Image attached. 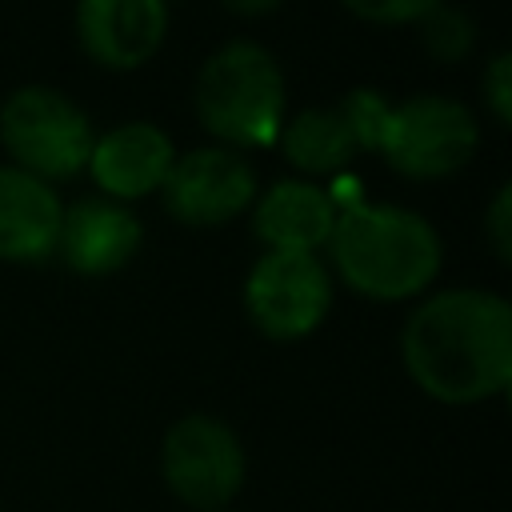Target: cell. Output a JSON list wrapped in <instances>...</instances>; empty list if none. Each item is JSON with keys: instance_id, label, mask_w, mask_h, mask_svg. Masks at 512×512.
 I'll return each mask as SVG.
<instances>
[{"instance_id": "6da1fadb", "label": "cell", "mask_w": 512, "mask_h": 512, "mask_svg": "<svg viewBox=\"0 0 512 512\" xmlns=\"http://www.w3.org/2000/svg\"><path fill=\"white\" fill-rule=\"evenodd\" d=\"M408 380L436 404L468 408L512 384V304L488 288H448L420 300L400 328Z\"/></svg>"}, {"instance_id": "7a4b0ae2", "label": "cell", "mask_w": 512, "mask_h": 512, "mask_svg": "<svg viewBox=\"0 0 512 512\" xmlns=\"http://www.w3.org/2000/svg\"><path fill=\"white\" fill-rule=\"evenodd\" d=\"M332 264L340 280L368 300H408L420 296L440 272L436 228L396 204H344L328 236Z\"/></svg>"}, {"instance_id": "3957f363", "label": "cell", "mask_w": 512, "mask_h": 512, "mask_svg": "<svg viewBox=\"0 0 512 512\" xmlns=\"http://www.w3.org/2000/svg\"><path fill=\"white\" fill-rule=\"evenodd\" d=\"M284 72L256 40H228L196 76V120L224 148H268L284 128Z\"/></svg>"}, {"instance_id": "277c9868", "label": "cell", "mask_w": 512, "mask_h": 512, "mask_svg": "<svg viewBox=\"0 0 512 512\" xmlns=\"http://www.w3.org/2000/svg\"><path fill=\"white\" fill-rule=\"evenodd\" d=\"M88 116L56 88L28 84L0 104V144L20 172L36 180H68L88 168L92 152Z\"/></svg>"}, {"instance_id": "5b68a950", "label": "cell", "mask_w": 512, "mask_h": 512, "mask_svg": "<svg viewBox=\"0 0 512 512\" xmlns=\"http://www.w3.org/2000/svg\"><path fill=\"white\" fill-rule=\"evenodd\" d=\"M160 476L184 508L224 512L248 480V456L232 424L208 412H188L160 440Z\"/></svg>"}, {"instance_id": "8992f818", "label": "cell", "mask_w": 512, "mask_h": 512, "mask_svg": "<svg viewBox=\"0 0 512 512\" xmlns=\"http://www.w3.org/2000/svg\"><path fill=\"white\" fill-rule=\"evenodd\" d=\"M476 144V116L460 100L424 92L388 108L376 152H384L388 168H396L408 180H440L460 172L472 160Z\"/></svg>"}, {"instance_id": "52a82bcc", "label": "cell", "mask_w": 512, "mask_h": 512, "mask_svg": "<svg viewBox=\"0 0 512 512\" xmlns=\"http://www.w3.org/2000/svg\"><path fill=\"white\" fill-rule=\"evenodd\" d=\"M332 308V276L316 252H264L244 280V312L268 340L312 336Z\"/></svg>"}, {"instance_id": "ba28073f", "label": "cell", "mask_w": 512, "mask_h": 512, "mask_svg": "<svg viewBox=\"0 0 512 512\" xmlns=\"http://www.w3.org/2000/svg\"><path fill=\"white\" fill-rule=\"evenodd\" d=\"M160 192L168 216L192 228H212L240 216L256 200V172L240 152L208 144L176 156Z\"/></svg>"}, {"instance_id": "9c48e42d", "label": "cell", "mask_w": 512, "mask_h": 512, "mask_svg": "<svg viewBox=\"0 0 512 512\" xmlns=\"http://www.w3.org/2000/svg\"><path fill=\"white\" fill-rule=\"evenodd\" d=\"M168 32L164 0H80L76 4V36L80 48L112 68L128 72L152 60Z\"/></svg>"}, {"instance_id": "30bf717a", "label": "cell", "mask_w": 512, "mask_h": 512, "mask_svg": "<svg viewBox=\"0 0 512 512\" xmlns=\"http://www.w3.org/2000/svg\"><path fill=\"white\" fill-rule=\"evenodd\" d=\"M172 160L176 148L156 124L128 120L92 140L88 172L96 188L108 192V200H140L164 184Z\"/></svg>"}, {"instance_id": "8fae6325", "label": "cell", "mask_w": 512, "mask_h": 512, "mask_svg": "<svg viewBox=\"0 0 512 512\" xmlns=\"http://www.w3.org/2000/svg\"><path fill=\"white\" fill-rule=\"evenodd\" d=\"M140 248V220L104 196H88L64 208L56 256L80 276H108L124 268Z\"/></svg>"}, {"instance_id": "7c38bea8", "label": "cell", "mask_w": 512, "mask_h": 512, "mask_svg": "<svg viewBox=\"0 0 512 512\" xmlns=\"http://www.w3.org/2000/svg\"><path fill=\"white\" fill-rule=\"evenodd\" d=\"M64 204L52 184L20 172L16 164H0V260L8 264H40L56 256Z\"/></svg>"}, {"instance_id": "4fadbf2b", "label": "cell", "mask_w": 512, "mask_h": 512, "mask_svg": "<svg viewBox=\"0 0 512 512\" xmlns=\"http://www.w3.org/2000/svg\"><path fill=\"white\" fill-rule=\"evenodd\" d=\"M336 224V200L308 180L272 184L252 208V236L268 252H316Z\"/></svg>"}, {"instance_id": "5bb4252c", "label": "cell", "mask_w": 512, "mask_h": 512, "mask_svg": "<svg viewBox=\"0 0 512 512\" xmlns=\"http://www.w3.org/2000/svg\"><path fill=\"white\" fill-rule=\"evenodd\" d=\"M276 140H280L288 164H296L300 172H312V176H332V172L348 168L356 156V140H352L340 108H304L280 128Z\"/></svg>"}, {"instance_id": "9a60e30c", "label": "cell", "mask_w": 512, "mask_h": 512, "mask_svg": "<svg viewBox=\"0 0 512 512\" xmlns=\"http://www.w3.org/2000/svg\"><path fill=\"white\" fill-rule=\"evenodd\" d=\"M424 32H420V40H424V48L436 56V60H444V64H452V60H464L468 52H472V40H476V28H472V20L460 12V8H448V4H436L424 20Z\"/></svg>"}, {"instance_id": "2e32d148", "label": "cell", "mask_w": 512, "mask_h": 512, "mask_svg": "<svg viewBox=\"0 0 512 512\" xmlns=\"http://www.w3.org/2000/svg\"><path fill=\"white\" fill-rule=\"evenodd\" d=\"M336 108H340V116H344L352 140H356V152H376L392 104H388L376 88H352Z\"/></svg>"}, {"instance_id": "e0dca14e", "label": "cell", "mask_w": 512, "mask_h": 512, "mask_svg": "<svg viewBox=\"0 0 512 512\" xmlns=\"http://www.w3.org/2000/svg\"><path fill=\"white\" fill-rule=\"evenodd\" d=\"M480 92H484V104H488L492 120L504 128V124L512 120V56H508V52H496V56L484 64Z\"/></svg>"}, {"instance_id": "ac0fdd59", "label": "cell", "mask_w": 512, "mask_h": 512, "mask_svg": "<svg viewBox=\"0 0 512 512\" xmlns=\"http://www.w3.org/2000/svg\"><path fill=\"white\" fill-rule=\"evenodd\" d=\"M444 0H344V8L372 24H412L424 20Z\"/></svg>"}, {"instance_id": "d6986e66", "label": "cell", "mask_w": 512, "mask_h": 512, "mask_svg": "<svg viewBox=\"0 0 512 512\" xmlns=\"http://www.w3.org/2000/svg\"><path fill=\"white\" fill-rule=\"evenodd\" d=\"M484 236H488V244H492V256H496L500 264H508V260H512V188H508V184H500L496 196H492V204H488Z\"/></svg>"}, {"instance_id": "ffe728a7", "label": "cell", "mask_w": 512, "mask_h": 512, "mask_svg": "<svg viewBox=\"0 0 512 512\" xmlns=\"http://www.w3.org/2000/svg\"><path fill=\"white\" fill-rule=\"evenodd\" d=\"M280 0H224V8L228 12H240V16H264V12H272Z\"/></svg>"}, {"instance_id": "44dd1931", "label": "cell", "mask_w": 512, "mask_h": 512, "mask_svg": "<svg viewBox=\"0 0 512 512\" xmlns=\"http://www.w3.org/2000/svg\"><path fill=\"white\" fill-rule=\"evenodd\" d=\"M224 512H228V508H224Z\"/></svg>"}]
</instances>
